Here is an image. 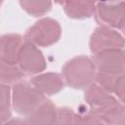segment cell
<instances>
[{
	"instance_id": "9",
	"label": "cell",
	"mask_w": 125,
	"mask_h": 125,
	"mask_svg": "<svg viewBox=\"0 0 125 125\" xmlns=\"http://www.w3.org/2000/svg\"><path fill=\"white\" fill-rule=\"evenodd\" d=\"M31 83L44 96L55 95L62 91L64 87V81L62 80V77L60 74L54 72L37 75L32 78Z\"/></svg>"
},
{
	"instance_id": "4",
	"label": "cell",
	"mask_w": 125,
	"mask_h": 125,
	"mask_svg": "<svg viewBox=\"0 0 125 125\" xmlns=\"http://www.w3.org/2000/svg\"><path fill=\"white\" fill-rule=\"evenodd\" d=\"M17 63L23 74H35L46 68V62L41 51L27 40L20 49Z\"/></svg>"
},
{
	"instance_id": "13",
	"label": "cell",
	"mask_w": 125,
	"mask_h": 125,
	"mask_svg": "<svg viewBox=\"0 0 125 125\" xmlns=\"http://www.w3.org/2000/svg\"><path fill=\"white\" fill-rule=\"evenodd\" d=\"M100 116L104 124L112 125H124L125 124V108L123 103H119L117 100L111 103L109 105L96 113Z\"/></svg>"
},
{
	"instance_id": "17",
	"label": "cell",
	"mask_w": 125,
	"mask_h": 125,
	"mask_svg": "<svg viewBox=\"0 0 125 125\" xmlns=\"http://www.w3.org/2000/svg\"><path fill=\"white\" fill-rule=\"evenodd\" d=\"M77 114L68 107H60L57 108L56 123L61 125H76Z\"/></svg>"
},
{
	"instance_id": "18",
	"label": "cell",
	"mask_w": 125,
	"mask_h": 125,
	"mask_svg": "<svg viewBox=\"0 0 125 125\" xmlns=\"http://www.w3.org/2000/svg\"><path fill=\"white\" fill-rule=\"evenodd\" d=\"M100 125V124H104L103 120L100 118L98 114L93 112L92 110H89L87 113L84 114H77V122L76 125Z\"/></svg>"
},
{
	"instance_id": "14",
	"label": "cell",
	"mask_w": 125,
	"mask_h": 125,
	"mask_svg": "<svg viewBox=\"0 0 125 125\" xmlns=\"http://www.w3.org/2000/svg\"><path fill=\"white\" fill-rule=\"evenodd\" d=\"M23 76V72L21 70L19 65L12 62L0 61V83L4 84H15Z\"/></svg>"
},
{
	"instance_id": "11",
	"label": "cell",
	"mask_w": 125,
	"mask_h": 125,
	"mask_svg": "<svg viewBox=\"0 0 125 125\" xmlns=\"http://www.w3.org/2000/svg\"><path fill=\"white\" fill-rule=\"evenodd\" d=\"M57 107L49 100H44L31 113L26 115V124H55Z\"/></svg>"
},
{
	"instance_id": "1",
	"label": "cell",
	"mask_w": 125,
	"mask_h": 125,
	"mask_svg": "<svg viewBox=\"0 0 125 125\" xmlns=\"http://www.w3.org/2000/svg\"><path fill=\"white\" fill-rule=\"evenodd\" d=\"M97 73L93 61L87 57H76L68 61L62 68V76L67 85L75 89H84L90 85Z\"/></svg>"
},
{
	"instance_id": "23",
	"label": "cell",
	"mask_w": 125,
	"mask_h": 125,
	"mask_svg": "<svg viewBox=\"0 0 125 125\" xmlns=\"http://www.w3.org/2000/svg\"><path fill=\"white\" fill-rule=\"evenodd\" d=\"M1 4H2V0H0V5H1Z\"/></svg>"
},
{
	"instance_id": "12",
	"label": "cell",
	"mask_w": 125,
	"mask_h": 125,
	"mask_svg": "<svg viewBox=\"0 0 125 125\" xmlns=\"http://www.w3.org/2000/svg\"><path fill=\"white\" fill-rule=\"evenodd\" d=\"M96 5L94 0H65L64 11L73 19L89 18L95 13Z\"/></svg>"
},
{
	"instance_id": "10",
	"label": "cell",
	"mask_w": 125,
	"mask_h": 125,
	"mask_svg": "<svg viewBox=\"0 0 125 125\" xmlns=\"http://www.w3.org/2000/svg\"><path fill=\"white\" fill-rule=\"evenodd\" d=\"M20 34H5L0 37V61L17 63L18 55L22 45Z\"/></svg>"
},
{
	"instance_id": "3",
	"label": "cell",
	"mask_w": 125,
	"mask_h": 125,
	"mask_svg": "<svg viewBox=\"0 0 125 125\" xmlns=\"http://www.w3.org/2000/svg\"><path fill=\"white\" fill-rule=\"evenodd\" d=\"M61 36L59 22L50 18L39 20L25 34V39L36 46L47 47L56 43Z\"/></svg>"
},
{
	"instance_id": "7",
	"label": "cell",
	"mask_w": 125,
	"mask_h": 125,
	"mask_svg": "<svg viewBox=\"0 0 125 125\" xmlns=\"http://www.w3.org/2000/svg\"><path fill=\"white\" fill-rule=\"evenodd\" d=\"M95 12L102 22L120 29L123 28L125 15V5L123 2L117 4L99 3L96 6Z\"/></svg>"
},
{
	"instance_id": "2",
	"label": "cell",
	"mask_w": 125,
	"mask_h": 125,
	"mask_svg": "<svg viewBox=\"0 0 125 125\" xmlns=\"http://www.w3.org/2000/svg\"><path fill=\"white\" fill-rule=\"evenodd\" d=\"M12 100L14 109L26 116L45 100V96L28 82L19 81L13 87Z\"/></svg>"
},
{
	"instance_id": "21",
	"label": "cell",
	"mask_w": 125,
	"mask_h": 125,
	"mask_svg": "<svg viewBox=\"0 0 125 125\" xmlns=\"http://www.w3.org/2000/svg\"><path fill=\"white\" fill-rule=\"evenodd\" d=\"M12 117L10 109H0V124L7 123Z\"/></svg>"
},
{
	"instance_id": "5",
	"label": "cell",
	"mask_w": 125,
	"mask_h": 125,
	"mask_svg": "<svg viewBox=\"0 0 125 125\" xmlns=\"http://www.w3.org/2000/svg\"><path fill=\"white\" fill-rule=\"evenodd\" d=\"M93 62L97 71L122 74L125 69V57L122 49H108L94 54Z\"/></svg>"
},
{
	"instance_id": "16",
	"label": "cell",
	"mask_w": 125,
	"mask_h": 125,
	"mask_svg": "<svg viewBox=\"0 0 125 125\" xmlns=\"http://www.w3.org/2000/svg\"><path fill=\"white\" fill-rule=\"evenodd\" d=\"M122 74H124V73H122ZM122 74H114V73L97 71L95 80H96V83L98 85H100L103 89H104L108 93H113L115 86L117 84V81Z\"/></svg>"
},
{
	"instance_id": "15",
	"label": "cell",
	"mask_w": 125,
	"mask_h": 125,
	"mask_svg": "<svg viewBox=\"0 0 125 125\" xmlns=\"http://www.w3.org/2000/svg\"><path fill=\"white\" fill-rule=\"evenodd\" d=\"M21 8L31 16L39 17L50 11L51 0H20Z\"/></svg>"
},
{
	"instance_id": "20",
	"label": "cell",
	"mask_w": 125,
	"mask_h": 125,
	"mask_svg": "<svg viewBox=\"0 0 125 125\" xmlns=\"http://www.w3.org/2000/svg\"><path fill=\"white\" fill-rule=\"evenodd\" d=\"M113 93L117 96L121 103H124V74H122L119 77Z\"/></svg>"
},
{
	"instance_id": "19",
	"label": "cell",
	"mask_w": 125,
	"mask_h": 125,
	"mask_svg": "<svg viewBox=\"0 0 125 125\" xmlns=\"http://www.w3.org/2000/svg\"><path fill=\"white\" fill-rule=\"evenodd\" d=\"M11 94L7 84L0 83V109H10Z\"/></svg>"
},
{
	"instance_id": "24",
	"label": "cell",
	"mask_w": 125,
	"mask_h": 125,
	"mask_svg": "<svg viewBox=\"0 0 125 125\" xmlns=\"http://www.w3.org/2000/svg\"><path fill=\"white\" fill-rule=\"evenodd\" d=\"M100 1H106V0H100Z\"/></svg>"
},
{
	"instance_id": "6",
	"label": "cell",
	"mask_w": 125,
	"mask_h": 125,
	"mask_svg": "<svg viewBox=\"0 0 125 125\" xmlns=\"http://www.w3.org/2000/svg\"><path fill=\"white\" fill-rule=\"evenodd\" d=\"M124 39L122 35L107 26H100L95 29L90 39V49L93 54L108 49H123Z\"/></svg>"
},
{
	"instance_id": "22",
	"label": "cell",
	"mask_w": 125,
	"mask_h": 125,
	"mask_svg": "<svg viewBox=\"0 0 125 125\" xmlns=\"http://www.w3.org/2000/svg\"><path fill=\"white\" fill-rule=\"evenodd\" d=\"M56 3H58V4H62V3H64L65 2V0H54Z\"/></svg>"
},
{
	"instance_id": "8",
	"label": "cell",
	"mask_w": 125,
	"mask_h": 125,
	"mask_svg": "<svg viewBox=\"0 0 125 125\" xmlns=\"http://www.w3.org/2000/svg\"><path fill=\"white\" fill-rule=\"evenodd\" d=\"M85 100L90 106V110L95 113H98L111 103L116 101V99L112 97L110 93L103 89L97 83L93 82L86 87Z\"/></svg>"
}]
</instances>
